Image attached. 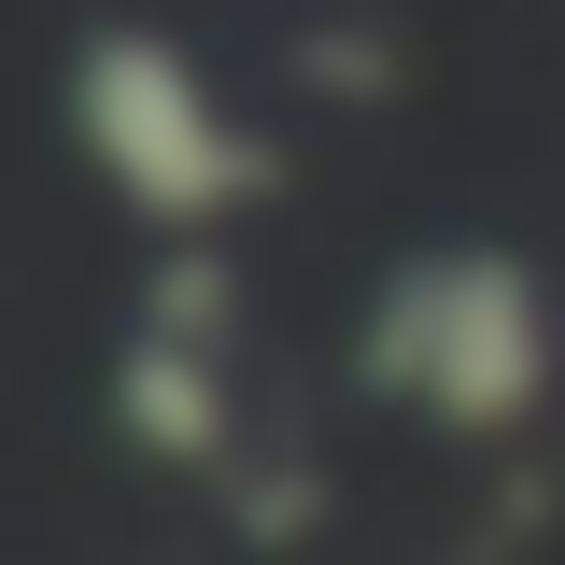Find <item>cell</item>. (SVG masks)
<instances>
[{
  "mask_svg": "<svg viewBox=\"0 0 565 565\" xmlns=\"http://www.w3.org/2000/svg\"><path fill=\"white\" fill-rule=\"evenodd\" d=\"M565 382L552 282L509 241H424L382 269L367 326H353V396L438 424V438H523Z\"/></svg>",
  "mask_w": 565,
  "mask_h": 565,
  "instance_id": "cell-1",
  "label": "cell"
},
{
  "mask_svg": "<svg viewBox=\"0 0 565 565\" xmlns=\"http://www.w3.org/2000/svg\"><path fill=\"white\" fill-rule=\"evenodd\" d=\"M57 114H71V156H85L156 241H184V226H241V212L282 184V141L255 128V114H241L170 29H141V14H99V29L71 43Z\"/></svg>",
  "mask_w": 565,
  "mask_h": 565,
  "instance_id": "cell-2",
  "label": "cell"
},
{
  "mask_svg": "<svg viewBox=\"0 0 565 565\" xmlns=\"http://www.w3.org/2000/svg\"><path fill=\"white\" fill-rule=\"evenodd\" d=\"M226 297H241L226 226H184L156 255V282H141V326L114 353V424H128L141 467H184V481L241 467V367H226L241 326H226Z\"/></svg>",
  "mask_w": 565,
  "mask_h": 565,
  "instance_id": "cell-3",
  "label": "cell"
}]
</instances>
